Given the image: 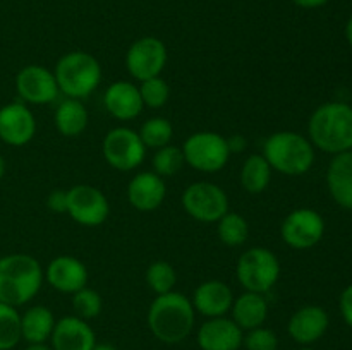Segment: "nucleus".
<instances>
[{"label":"nucleus","mask_w":352,"mask_h":350,"mask_svg":"<svg viewBox=\"0 0 352 350\" xmlns=\"http://www.w3.org/2000/svg\"><path fill=\"white\" fill-rule=\"evenodd\" d=\"M309 141L330 154L352 150V106L342 102L323 103L313 112L308 124Z\"/></svg>","instance_id":"1"},{"label":"nucleus","mask_w":352,"mask_h":350,"mask_svg":"<svg viewBox=\"0 0 352 350\" xmlns=\"http://www.w3.org/2000/svg\"><path fill=\"white\" fill-rule=\"evenodd\" d=\"M148 326L155 338L164 343H179L189 336L195 326L192 302L181 292L162 294L151 302Z\"/></svg>","instance_id":"2"},{"label":"nucleus","mask_w":352,"mask_h":350,"mask_svg":"<svg viewBox=\"0 0 352 350\" xmlns=\"http://www.w3.org/2000/svg\"><path fill=\"white\" fill-rule=\"evenodd\" d=\"M45 271L30 254L0 257V302L12 307L24 305L40 292Z\"/></svg>","instance_id":"3"},{"label":"nucleus","mask_w":352,"mask_h":350,"mask_svg":"<svg viewBox=\"0 0 352 350\" xmlns=\"http://www.w3.org/2000/svg\"><path fill=\"white\" fill-rule=\"evenodd\" d=\"M263 156L272 167L284 175H302L315 163V148L311 141L292 130L275 132L265 141Z\"/></svg>","instance_id":"4"},{"label":"nucleus","mask_w":352,"mask_h":350,"mask_svg":"<svg viewBox=\"0 0 352 350\" xmlns=\"http://www.w3.org/2000/svg\"><path fill=\"white\" fill-rule=\"evenodd\" d=\"M55 81L58 91L67 98H88L102 81V65L88 51H69L55 65Z\"/></svg>","instance_id":"5"},{"label":"nucleus","mask_w":352,"mask_h":350,"mask_svg":"<svg viewBox=\"0 0 352 350\" xmlns=\"http://www.w3.org/2000/svg\"><path fill=\"white\" fill-rule=\"evenodd\" d=\"M236 275L246 292L267 294L280 277V263L272 250L251 247L237 261Z\"/></svg>","instance_id":"6"},{"label":"nucleus","mask_w":352,"mask_h":350,"mask_svg":"<svg viewBox=\"0 0 352 350\" xmlns=\"http://www.w3.org/2000/svg\"><path fill=\"white\" fill-rule=\"evenodd\" d=\"M182 153H184L186 163L191 165L195 170L213 174V172L222 170L227 165L230 156V148L223 136L210 132V130H203V132L191 134L184 141Z\"/></svg>","instance_id":"7"},{"label":"nucleus","mask_w":352,"mask_h":350,"mask_svg":"<svg viewBox=\"0 0 352 350\" xmlns=\"http://www.w3.org/2000/svg\"><path fill=\"white\" fill-rule=\"evenodd\" d=\"M182 208L198 222L215 223L229 211V198L220 185L195 182L182 192Z\"/></svg>","instance_id":"8"},{"label":"nucleus","mask_w":352,"mask_h":350,"mask_svg":"<svg viewBox=\"0 0 352 350\" xmlns=\"http://www.w3.org/2000/svg\"><path fill=\"white\" fill-rule=\"evenodd\" d=\"M103 156L116 170L129 172L140 167L146 154V146L140 134L129 127H116L103 139Z\"/></svg>","instance_id":"9"},{"label":"nucleus","mask_w":352,"mask_h":350,"mask_svg":"<svg viewBox=\"0 0 352 350\" xmlns=\"http://www.w3.org/2000/svg\"><path fill=\"white\" fill-rule=\"evenodd\" d=\"M282 239L289 247L298 250L311 249L325 233V220L318 211L309 208H299L289 213L282 222Z\"/></svg>","instance_id":"10"},{"label":"nucleus","mask_w":352,"mask_h":350,"mask_svg":"<svg viewBox=\"0 0 352 350\" xmlns=\"http://www.w3.org/2000/svg\"><path fill=\"white\" fill-rule=\"evenodd\" d=\"M167 64V47L155 36H143L134 41L126 54V67L138 81L157 78Z\"/></svg>","instance_id":"11"},{"label":"nucleus","mask_w":352,"mask_h":350,"mask_svg":"<svg viewBox=\"0 0 352 350\" xmlns=\"http://www.w3.org/2000/svg\"><path fill=\"white\" fill-rule=\"evenodd\" d=\"M67 213L79 225L98 226L109 218L110 206L100 189L79 184L67 191Z\"/></svg>","instance_id":"12"},{"label":"nucleus","mask_w":352,"mask_h":350,"mask_svg":"<svg viewBox=\"0 0 352 350\" xmlns=\"http://www.w3.org/2000/svg\"><path fill=\"white\" fill-rule=\"evenodd\" d=\"M16 91L21 100L31 105H47L58 96L54 72L43 65H26L16 75Z\"/></svg>","instance_id":"13"},{"label":"nucleus","mask_w":352,"mask_h":350,"mask_svg":"<svg viewBox=\"0 0 352 350\" xmlns=\"http://www.w3.org/2000/svg\"><path fill=\"white\" fill-rule=\"evenodd\" d=\"M36 134V120L24 103H7L0 108V139L9 146H24Z\"/></svg>","instance_id":"14"},{"label":"nucleus","mask_w":352,"mask_h":350,"mask_svg":"<svg viewBox=\"0 0 352 350\" xmlns=\"http://www.w3.org/2000/svg\"><path fill=\"white\" fill-rule=\"evenodd\" d=\"M196 340L201 350H239L244 342V333L232 319L220 316L203 323Z\"/></svg>","instance_id":"15"},{"label":"nucleus","mask_w":352,"mask_h":350,"mask_svg":"<svg viewBox=\"0 0 352 350\" xmlns=\"http://www.w3.org/2000/svg\"><path fill=\"white\" fill-rule=\"evenodd\" d=\"M50 338L54 350H93L96 345L93 328L86 319L78 316H65L58 319Z\"/></svg>","instance_id":"16"},{"label":"nucleus","mask_w":352,"mask_h":350,"mask_svg":"<svg viewBox=\"0 0 352 350\" xmlns=\"http://www.w3.org/2000/svg\"><path fill=\"white\" fill-rule=\"evenodd\" d=\"M45 278L55 290L62 294H76L86 287L88 270L79 259L72 256H57L48 263Z\"/></svg>","instance_id":"17"},{"label":"nucleus","mask_w":352,"mask_h":350,"mask_svg":"<svg viewBox=\"0 0 352 350\" xmlns=\"http://www.w3.org/2000/svg\"><path fill=\"white\" fill-rule=\"evenodd\" d=\"M329 314L320 305H305L289 319L287 331L294 342L309 345L322 338L329 328Z\"/></svg>","instance_id":"18"},{"label":"nucleus","mask_w":352,"mask_h":350,"mask_svg":"<svg viewBox=\"0 0 352 350\" xmlns=\"http://www.w3.org/2000/svg\"><path fill=\"white\" fill-rule=\"evenodd\" d=\"M167 189L160 175L155 172H141L131 178L127 185V199L140 211H153L164 202Z\"/></svg>","instance_id":"19"},{"label":"nucleus","mask_w":352,"mask_h":350,"mask_svg":"<svg viewBox=\"0 0 352 350\" xmlns=\"http://www.w3.org/2000/svg\"><path fill=\"white\" fill-rule=\"evenodd\" d=\"M234 295L227 283L210 280L199 285L192 295V307L206 318H220L232 309Z\"/></svg>","instance_id":"20"},{"label":"nucleus","mask_w":352,"mask_h":350,"mask_svg":"<svg viewBox=\"0 0 352 350\" xmlns=\"http://www.w3.org/2000/svg\"><path fill=\"white\" fill-rule=\"evenodd\" d=\"M107 112L119 120H133L143 110V100L138 86L129 81H117L107 88L103 96Z\"/></svg>","instance_id":"21"},{"label":"nucleus","mask_w":352,"mask_h":350,"mask_svg":"<svg viewBox=\"0 0 352 350\" xmlns=\"http://www.w3.org/2000/svg\"><path fill=\"white\" fill-rule=\"evenodd\" d=\"M327 185L333 201L352 211V150L336 154L330 161Z\"/></svg>","instance_id":"22"},{"label":"nucleus","mask_w":352,"mask_h":350,"mask_svg":"<svg viewBox=\"0 0 352 350\" xmlns=\"http://www.w3.org/2000/svg\"><path fill=\"white\" fill-rule=\"evenodd\" d=\"M268 316V302L263 294L256 292H244L232 304V321L243 331L263 326Z\"/></svg>","instance_id":"23"},{"label":"nucleus","mask_w":352,"mask_h":350,"mask_svg":"<svg viewBox=\"0 0 352 350\" xmlns=\"http://www.w3.org/2000/svg\"><path fill=\"white\" fill-rule=\"evenodd\" d=\"M55 318L45 305H33L21 316V338L30 345H40L52 336Z\"/></svg>","instance_id":"24"},{"label":"nucleus","mask_w":352,"mask_h":350,"mask_svg":"<svg viewBox=\"0 0 352 350\" xmlns=\"http://www.w3.org/2000/svg\"><path fill=\"white\" fill-rule=\"evenodd\" d=\"M88 126V112L81 100L67 98L55 110V127L65 137H76Z\"/></svg>","instance_id":"25"},{"label":"nucleus","mask_w":352,"mask_h":350,"mask_svg":"<svg viewBox=\"0 0 352 350\" xmlns=\"http://www.w3.org/2000/svg\"><path fill=\"white\" fill-rule=\"evenodd\" d=\"M272 178V167L263 154H251L241 170V184L250 194H260L268 187Z\"/></svg>","instance_id":"26"},{"label":"nucleus","mask_w":352,"mask_h":350,"mask_svg":"<svg viewBox=\"0 0 352 350\" xmlns=\"http://www.w3.org/2000/svg\"><path fill=\"white\" fill-rule=\"evenodd\" d=\"M21 340V314L16 307L0 302V350L14 349Z\"/></svg>","instance_id":"27"},{"label":"nucleus","mask_w":352,"mask_h":350,"mask_svg":"<svg viewBox=\"0 0 352 350\" xmlns=\"http://www.w3.org/2000/svg\"><path fill=\"white\" fill-rule=\"evenodd\" d=\"M219 237L226 246L237 247L246 242L250 226L248 222L239 215V213L227 211L222 218L219 220Z\"/></svg>","instance_id":"28"},{"label":"nucleus","mask_w":352,"mask_h":350,"mask_svg":"<svg viewBox=\"0 0 352 350\" xmlns=\"http://www.w3.org/2000/svg\"><path fill=\"white\" fill-rule=\"evenodd\" d=\"M141 141L146 148H153V150H160V148L167 146L174 134V127L164 117H153V119L146 120L141 126L140 132Z\"/></svg>","instance_id":"29"},{"label":"nucleus","mask_w":352,"mask_h":350,"mask_svg":"<svg viewBox=\"0 0 352 350\" xmlns=\"http://www.w3.org/2000/svg\"><path fill=\"white\" fill-rule=\"evenodd\" d=\"M184 163L186 160L184 153H182V148L170 146V144L157 150V153L153 156V170L162 178L177 174Z\"/></svg>","instance_id":"30"},{"label":"nucleus","mask_w":352,"mask_h":350,"mask_svg":"<svg viewBox=\"0 0 352 350\" xmlns=\"http://www.w3.org/2000/svg\"><path fill=\"white\" fill-rule=\"evenodd\" d=\"M146 281L151 287V290L157 292L158 295L168 294L174 288L175 281H177V275H175L172 264L165 263V261H155L148 268Z\"/></svg>","instance_id":"31"},{"label":"nucleus","mask_w":352,"mask_h":350,"mask_svg":"<svg viewBox=\"0 0 352 350\" xmlns=\"http://www.w3.org/2000/svg\"><path fill=\"white\" fill-rule=\"evenodd\" d=\"M102 297L91 288H81L72 294V307L78 318L93 319L102 312Z\"/></svg>","instance_id":"32"},{"label":"nucleus","mask_w":352,"mask_h":350,"mask_svg":"<svg viewBox=\"0 0 352 350\" xmlns=\"http://www.w3.org/2000/svg\"><path fill=\"white\" fill-rule=\"evenodd\" d=\"M140 93L143 105L150 106V108H162L167 103L170 89H168L167 82L160 75H157V78L146 79V81L141 82Z\"/></svg>","instance_id":"33"},{"label":"nucleus","mask_w":352,"mask_h":350,"mask_svg":"<svg viewBox=\"0 0 352 350\" xmlns=\"http://www.w3.org/2000/svg\"><path fill=\"white\" fill-rule=\"evenodd\" d=\"M244 347L248 350H277L278 340L272 329L258 326V328L250 329L244 336Z\"/></svg>","instance_id":"34"},{"label":"nucleus","mask_w":352,"mask_h":350,"mask_svg":"<svg viewBox=\"0 0 352 350\" xmlns=\"http://www.w3.org/2000/svg\"><path fill=\"white\" fill-rule=\"evenodd\" d=\"M47 206L55 213L67 211V191L55 189L54 192H50L47 199Z\"/></svg>","instance_id":"35"},{"label":"nucleus","mask_w":352,"mask_h":350,"mask_svg":"<svg viewBox=\"0 0 352 350\" xmlns=\"http://www.w3.org/2000/svg\"><path fill=\"white\" fill-rule=\"evenodd\" d=\"M340 312H342V318L344 321L352 328V285H347L344 288V292L340 294Z\"/></svg>","instance_id":"36"},{"label":"nucleus","mask_w":352,"mask_h":350,"mask_svg":"<svg viewBox=\"0 0 352 350\" xmlns=\"http://www.w3.org/2000/svg\"><path fill=\"white\" fill-rule=\"evenodd\" d=\"M330 0H292V3H296L301 9H318V7L327 5Z\"/></svg>","instance_id":"37"},{"label":"nucleus","mask_w":352,"mask_h":350,"mask_svg":"<svg viewBox=\"0 0 352 350\" xmlns=\"http://www.w3.org/2000/svg\"><path fill=\"white\" fill-rule=\"evenodd\" d=\"M227 143H229L230 153H232V151L243 150L244 144H246V141H244L241 136H234V137H230V139H227Z\"/></svg>","instance_id":"38"},{"label":"nucleus","mask_w":352,"mask_h":350,"mask_svg":"<svg viewBox=\"0 0 352 350\" xmlns=\"http://www.w3.org/2000/svg\"><path fill=\"white\" fill-rule=\"evenodd\" d=\"M346 38H347V43H349L352 48V16L349 17V21H347L346 24Z\"/></svg>","instance_id":"39"},{"label":"nucleus","mask_w":352,"mask_h":350,"mask_svg":"<svg viewBox=\"0 0 352 350\" xmlns=\"http://www.w3.org/2000/svg\"><path fill=\"white\" fill-rule=\"evenodd\" d=\"M93 350H117V349L113 345H110V343H96Z\"/></svg>","instance_id":"40"},{"label":"nucleus","mask_w":352,"mask_h":350,"mask_svg":"<svg viewBox=\"0 0 352 350\" xmlns=\"http://www.w3.org/2000/svg\"><path fill=\"white\" fill-rule=\"evenodd\" d=\"M24 350H54V349H50V347H45L43 343H40V345H30L28 349H24Z\"/></svg>","instance_id":"41"},{"label":"nucleus","mask_w":352,"mask_h":350,"mask_svg":"<svg viewBox=\"0 0 352 350\" xmlns=\"http://www.w3.org/2000/svg\"><path fill=\"white\" fill-rule=\"evenodd\" d=\"M3 175H6V160H3V156L0 154V180H2Z\"/></svg>","instance_id":"42"},{"label":"nucleus","mask_w":352,"mask_h":350,"mask_svg":"<svg viewBox=\"0 0 352 350\" xmlns=\"http://www.w3.org/2000/svg\"><path fill=\"white\" fill-rule=\"evenodd\" d=\"M299 350H313V349H299Z\"/></svg>","instance_id":"43"}]
</instances>
